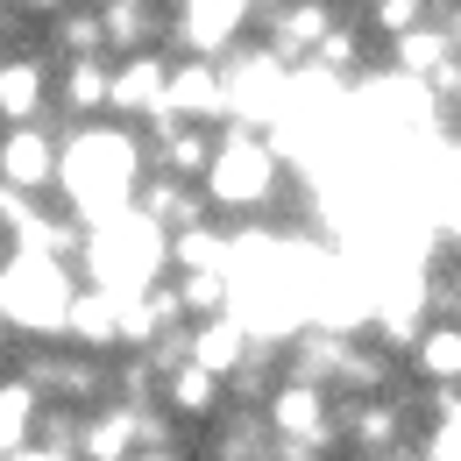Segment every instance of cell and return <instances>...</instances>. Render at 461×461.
Here are the masks:
<instances>
[{
	"label": "cell",
	"instance_id": "1",
	"mask_svg": "<svg viewBox=\"0 0 461 461\" xmlns=\"http://www.w3.org/2000/svg\"><path fill=\"white\" fill-rule=\"evenodd\" d=\"M142 177H149V128H128V121H71L64 128V171H58V199L64 213H78L86 228L93 221H114L142 199Z\"/></svg>",
	"mask_w": 461,
	"mask_h": 461
},
{
	"label": "cell",
	"instance_id": "2",
	"mask_svg": "<svg viewBox=\"0 0 461 461\" xmlns=\"http://www.w3.org/2000/svg\"><path fill=\"white\" fill-rule=\"evenodd\" d=\"M206 199L221 221H285L291 192H298V171H291L285 142L256 121H221L213 135V164H206Z\"/></svg>",
	"mask_w": 461,
	"mask_h": 461
},
{
	"label": "cell",
	"instance_id": "3",
	"mask_svg": "<svg viewBox=\"0 0 461 461\" xmlns=\"http://www.w3.org/2000/svg\"><path fill=\"white\" fill-rule=\"evenodd\" d=\"M78 277L121 291V298L164 285V277H171V228L149 221L142 206H128L114 221H93L86 241H78Z\"/></svg>",
	"mask_w": 461,
	"mask_h": 461
},
{
	"label": "cell",
	"instance_id": "4",
	"mask_svg": "<svg viewBox=\"0 0 461 461\" xmlns=\"http://www.w3.org/2000/svg\"><path fill=\"white\" fill-rule=\"evenodd\" d=\"M58 171H64V121H14V128H0V185L58 199Z\"/></svg>",
	"mask_w": 461,
	"mask_h": 461
},
{
	"label": "cell",
	"instance_id": "5",
	"mask_svg": "<svg viewBox=\"0 0 461 461\" xmlns=\"http://www.w3.org/2000/svg\"><path fill=\"white\" fill-rule=\"evenodd\" d=\"M171 7H177L171 50H206V58L256 43V22H263V0H171Z\"/></svg>",
	"mask_w": 461,
	"mask_h": 461
},
{
	"label": "cell",
	"instance_id": "6",
	"mask_svg": "<svg viewBox=\"0 0 461 461\" xmlns=\"http://www.w3.org/2000/svg\"><path fill=\"white\" fill-rule=\"evenodd\" d=\"M171 58L177 50H128V58H114V121H128V128L171 121Z\"/></svg>",
	"mask_w": 461,
	"mask_h": 461
},
{
	"label": "cell",
	"instance_id": "7",
	"mask_svg": "<svg viewBox=\"0 0 461 461\" xmlns=\"http://www.w3.org/2000/svg\"><path fill=\"white\" fill-rule=\"evenodd\" d=\"M334 22H341V0H270L256 22V43H270L285 64H312Z\"/></svg>",
	"mask_w": 461,
	"mask_h": 461
},
{
	"label": "cell",
	"instance_id": "8",
	"mask_svg": "<svg viewBox=\"0 0 461 461\" xmlns=\"http://www.w3.org/2000/svg\"><path fill=\"white\" fill-rule=\"evenodd\" d=\"M14 121H58V58L50 50L0 58V128H14Z\"/></svg>",
	"mask_w": 461,
	"mask_h": 461
},
{
	"label": "cell",
	"instance_id": "9",
	"mask_svg": "<svg viewBox=\"0 0 461 461\" xmlns=\"http://www.w3.org/2000/svg\"><path fill=\"white\" fill-rule=\"evenodd\" d=\"M171 114L177 121H206V128L234 121V107H228V64L206 58V50H177V58H171Z\"/></svg>",
	"mask_w": 461,
	"mask_h": 461
},
{
	"label": "cell",
	"instance_id": "10",
	"mask_svg": "<svg viewBox=\"0 0 461 461\" xmlns=\"http://www.w3.org/2000/svg\"><path fill=\"white\" fill-rule=\"evenodd\" d=\"M157 404L171 411L185 433H192V426H213V419L228 411V376L185 355V362H171V369H164V391H157Z\"/></svg>",
	"mask_w": 461,
	"mask_h": 461
},
{
	"label": "cell",
	"instance_id": "11",
	"mask_svg": "<svg viewBox=\"0 0 461 461\" xmlns=\"http://www.w3.org/2000/svg\"><path fill=\"white\" fill-rule=\"evenodd\" d=\"M64 341L93 348V355H121L128 348V298L107 291V285H78L71 320H64Z\"/></svg>",
	"mask_w": 461,
	"mask_h": 461
},
{
	"label": "cell",
	"instance_id": "12",
	"mask_svg": "<svg viewBox=\"0 0 461 461\" xmlns=\"http://www.w3.org/2000/svg\"><path fill=\"white\" fill-rule=\"evenodd\" d=\"M114 114V58H58V121H107Z\"/></svg>",
	"mask_w": 461,
	"mask_h": 461
},
{
	"label": "cell",
	"instance_id": "13",
	"mask_svg": "<svg viewBox=\"0 0 461 461\" xmlns=\"http://www.w3.org/2000/svg\"><path fill=\"white\" fill-rule=\"evenodd\" d=\"M256 348H263V334H256L241 312H206V320H192V362L221 369L228 384L256 362Z\"/></svg>",
	"mask_w": 461,
	"mask_h": 461
},
{
	"label": "cell",
	"instance_id": "14",
	"mask_svg": "<svg viewBox=\"0 0 461 461\" xmlns=\"http://www.w3.org/2000/svg\"><path fill=\"white\" fill-rule=\"evenodd\" d=\"M213 135L221 128H206V121H157L149 128V171H171V177H206V164H213Z\"/></svg>",
	"mask_w": 461,
	"mask_h": 461
},
{
	"label": "cell",
	"instance_id": "15",
	"mask_svg": "<svg viewBox=\"0 0 461 461\" xmlns=\"http://www.w3.org/2000/svg\"><path fill=\"white\" fill-rule=\"evenodd\" d=\"M411 376L419 384H433V391H461V320H447V312H433L426 320V334L411 341Z\"/></svg>",
	"mask_w": 461,
	"mask_h": 461
},
{
	"label": "cell",
	"instance_id": "16",
	"mask_svg": "<svg viewBox=\"0 0 461 461\" xmlns=\"http://www.w3.org/2000/svg\"><path fill=\"white\" fill-rule=\"evenodd\" d=\"M149 221H164V228H192V221H213V199H206V185H192V177H171V171H149L142 177V199H135Z\"/></svg>",
	"mask_w": 461,
	"mask_h": 461
},
{
	"label": "cell",
	"instance_id": "17",
	"mask_svg": "<svg viewBox=\"0 0 461 461\" xmlns=\"http://www.w3.org/2000/svg\"><path fill=\"white\" fill-rule=\"evenodd\" d=\"M455 58V43H447V29H440V14L433 22H419V29H404V36H391V71H404V78H433L440 64Z\"/></svg>",
	"mask_w": 461,
	"mask_h": 461
},
{
	"label": "cell",
	"instance_id": "18",
	"mask_svg": "<svg viewBox=\"0 0 461 461\" xmlns=\"http://www.w3.org/2000/svg\"><path fill=\"white\" fill-rule=\"evenodd\" d=\"M433 14H440V0H362V22H369L376 43H391V36L419 29V22H433Z\"/></svg>",
	"mask_w": 461,
	"mask_h": 461
},
{
	"label": "cell",
	"instance_id": "19",
	"mask_svg": "<svg viewBox=\"0 0 461 461\" xmlns=\"http://www.w3.org/2000/svg\"><path fill=\"white\" fill-rule=\"evenodd\" d=\"M0 461H78V447H58V440H36V433H29L22 447H7Z\"/></svg>",
	"mask_w": 461,
	"mask_h": 461
},
{
	"label": "cell",
	"instance_id": "20",
	"mask_svg": "<svg viewBox=\"0 0 461 461\" xmlns=\"http://www.w3.org/2000/svg\"><path fill=\"white\" fill-rule=\"evenodd\" d=\"M7 355H14V327L0 320V376H7Z\"/></svg>",
	"mask_w": 461,
	"mask_h": 461
},
{
	"label": "cell",
	"instance_id": "21",
	"mask_svg": "<svg viewBox=\"0 0 461 461\" xmlns=\"http://www.w3.org/2000/svg\"><path fill=\"white\" fill-rule=\"evenodd\" d=\"M263 7H270V0H263Z\"/></svg>",
	"mask_w": 461,
	"mask_h": 461
}]
</instances>
